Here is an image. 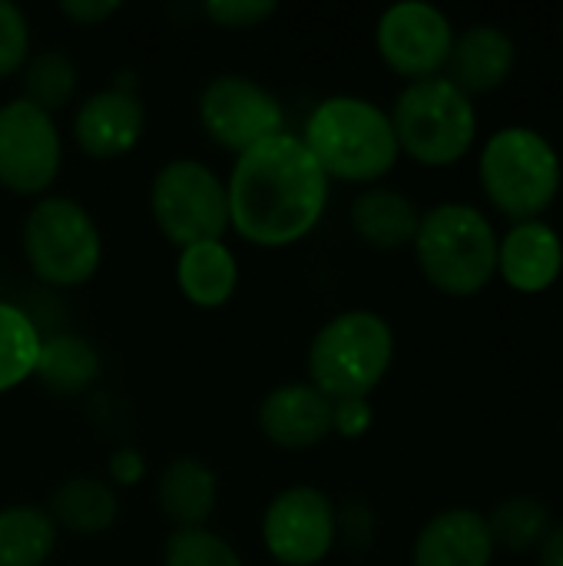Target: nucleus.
<instances>
[{
    "label": "nucleus",
    "mask_w": 563,
    "mask_h": 566,
    "mask_svg": "<svg viewBox=\"0 0 563 566\" xmlns=\"http://www.w3.org/2000/svg\"><path fill=\"white\" fill-rule=\"evenodd\" d=\"M119 10H123L119 0H63L60 3V13L66 20H73L76 27H100L103 20H110Z\"/></svg>",
    "instance_id": "31"
},
{
    "label": "nucleus",
    "mask_w": 563,
    "mask_h": 566,
    "mask_svg": "<svg viewBox=\"0 0 563 566\" xmlns=\"http://www.w3.org/2000/svg\"><path fill=\"white\" fill-rule=\"evenodd\" d=\"M27 60H30L27 13L17 3L0 0V80L20 73L27 66Z\"/></svg>",
    "instance_id": "28"
},
{
    "label": "nucleus",
    "mask_w": 563,
    "mask_h": 566,
    "mask_svg": "<svg viewBox=\"0 0 563 566\" xmlns=\"http://www.w3.org/2000/svg\"><path fill=\"white\" fill-rule=\"evenodd\" d=\"M514 63H518L514 40L494 23H475L461 36H455L448 56V70H451L448 80L468 96L494 93L511 80Z\"/></svg>",
    "instance_id": "17"
},
{
    "label": "nucleus",
    "mask_w": 563,
    "mask_h": 566,
    "mask_svg": "<svg viewBox=\"0 0 563 566\" xmlns=\"http://www.w3.org/2000/svg\"><path fill=\"white\" fill-rule=\"evenodd\" d=\"M484 521L494 547H504L511 554L541 547L544 534L551 531V511L538 497H504Z\"/></svg>",
    "instance_id": "26"
},
{
    "label": "nucleus",
    "mask_w": 563,
    "mask_h": 566,
    "mask_svg": "<svg viewBox=\"0 0 563 566\" xmlns=\"http://www.w3.org/2000/svg\"><path fill=\"white\" fill-rule=\"evenodd\" d=\"M322 172L342 182H378L385 179L402 149L388 113L362 96H329L322 99L299 136Z\"/></svg>",
    "instance_id": "2"
},
{
    "label": "nucleus",
    "mask_w": 563,
    "mask_h": 566,
    "mask_svg": "<svg viewBox=\"0 0 563 566\" xmlns=\"http://www.w3.org/2000/svg\"><path fill=\"white\" fill-rule=\"evenodd\" d=\"M329 176L295 133L236 156L226 179L229 229L259 249H289L312 235L329 206Z\"/></svg>",
    "instance_id": "1"
},
{
    "label": "nucleus",
    "mask_w": 563,
    "mask_h": 566,
    "mask_svg": "<svg viewBox=\"0 0 563 566\" xmlns=\"http://www.w3.org/2000/svg\"><path fill=\"white\" fill-rule=\"evenodd\" d=\"M199 123L216 146L236 156L285 133V113L275 93L242 73H219L202 86Z\"/></svg>",
    "instance_id": "9"
},
{
    "label": "nucleus",
    "mask_w": 563,
    "mask_h": 566,
    "mask_svg": "<svg viewBox=\"0 0 563 566\" xmlns=\"http://www.w3.org/2000/svg\"><path fill=\"white\" fill-rule=\"evenodd\" d=\"M56 547V524L43 507L13 504L0 511V566H43Z\"/></svg>",
    "instance_id": "22"
},
{
    "label": "nucleus",
    "mask_w": 563,
    "mask_h": 566,
    "mask_svg": "<svg viewBox=\"0 0 563 566\" xmlns=\"http://www.w3.org/2000/svg\"><path fill=\"white\" fill-rule=\"evenodd\" d=\"M100 375V355L90 342L76 335H56L43 338L40 358H37V378L56 391V395H80L90 388Z\"/></svg>",
    "instance_id": "23"
},
{
    "label": "nucleus",
    "mask_w": 563,
    "mask_h": 566,
    "mask_svg": "<svg viewBox=\"0 0 563 566\" xmlns=\"http://www.w3.org/2000/svg\"><path fill=\"white\" fill-rule=\"evenodd\" d=\"M46 514L53 517L56 527H63L76 537H100L116 524L119 501H116V491L110 481L83 474V478L63 481L53 491Z\"/></svg>",
    "instance_id": "21"
},
{
    "label": "nucleus",
    "mask_w": 563,
    "mask_h": 566,
    "mask_svg": "<svg viewBox=\"0 0 563 566\" xmlns=\"http://www.w3.org/2000/svg\"><path fill=\"white\" fill-rule=\"evenodd\" d=\"M395 361V332L388 318L368 308L338 312L309 345V385L329 401L368 398Z\"/></svg>",
    "instance_id": "4"
},
{
    "label": "nucleus",
    "mask_w": 563,
    "mask_h": 566,
    "mask_svg": "<svg viewBox=\"0 0 563 566\" xmlns=\"http://www.w3.org/2000/svg\"><path fill=\"white\" fill-rule=\"evenodd\" d=\"M421 275L451 298H471L498 275V235L488 216L468 202H441L421 212L415 235Z\"/></svg>",
    "instance_id": "3"
},
{
    "label": "nucleus",
    "mask_w": 563,
    "mask_h": 566,
    "mask_svg": "<svg viewBox=\"0 0 563 566\" xmlns=\"http://www.w3.org/2000/svg\"><path fill=\"white\" fill-rule=\"evenodd\" d=\"M176 285H179L183 298L192 302L196 308H222L239 289L236 252L222 239L179 249Z\"/></svg>",
    "instance_id": "20"
},
{
    "label": "nucleus",
    "mask_w": 563,
    "mask_h": 566,
    "mask_svg": "<svg viewBox=\"0 0 563 566\" xmlns=\"http://www.w3.org/2000/svg\"><path fill=\"white\" fill-rule=\"evenodd\" d=\"M561 36H563V20H561Z\"/></svg>",
    "instance_id": "34"
},
{
    "label": "nucleus",
    "mask_w": 563,
    "mask_h": 566,
    "mask_svg": "<svg viewBox=\"0 0 563 566\" xmlns=\"http://www.w3.org/2000/svg\"><path fill=\"white\" fill-rule=\"evenodd\" d=\"M219 501V478L199 458H176L156 478V504L159 511L183 527H206Z\"/></svg>",
    "instance_id": "19"
},
{
    "label": "nucleus",
    "mask_w": 563,
    "mask_h": 566,
    "mask_svg": "<svg viewBox=\"0 0 563 566\" xmlns=\"http://www.w3.org/2000/svg\"><path fill=\"white\" fill-rule=\"evenodd\" d=\"M149 212L176 249L212 242L229 232L226 179L199 159H169L149 186Z\"/></svg>",
    "instance_id": "8"
},
{
    "label": "nucleus",
    "mask_w": 563,
    "mask_h": 566,
    "mask_svg": "<svg viewBox=\"0 0 563 566\" xmlns=\"http://www.w3.org/2000/svg\"><path fill=\"white\" fill-rule=\"evenodd\" d=\"M20 76H23V99L50 116L60 113L63 106H70V99L76 93V80H80L76 63L63 50L33 53L27 60V66L20 70Z\"/></svg>",
    "instance_id": "25"
},
{
    "label": "nucleus",
    "mask_w": 563,
    "mask_h": 566,
    "mask_svg": "<svg viewBox=\"0 0 563 566\" xmlns=\"http://www.w3.org/2000/svg\"><path fill=\"white\" fill-rule=\"evenodd\" d=\"M375 421V411H372V401L368 398H345V401H332V434H342V438H362L368 434Z\"/></svg>",
    "instance_id": "30"
},
{
    "label": "nucleus",
    "mask_w": 563,
    "mask_h": 566,
    "mask_svg": "<svg viewBox=\"0 0 563 566\" xmlns=\"http://www.w3.org/2000/svg\"><path fill=\"white\" fill-rule=\"evenodd\" d=\"M375 46L388 70L415 83L441 76L455 46V27L438 7L402 0L382 13L375 27Z\"/></svg>",
    "instance_id": "12"
},
{
    "label": "nucleus",
    "mask_w": 563,
    "mask_h": 566,
    "mask_svg": "<svg viewBox=\"0 0 563 566\" xmlns=\"http://www.w3.org/2000/svg\"><path fill=\"white\" fill-rule=\"evenodd\" d=\"M259 431L282 451H309L332 434V401L309 381L272 388L259 405Z\"/></svg>",
    "instance_id": "14"
},
{
    "label": "nucleus",
    "mask_w": 563,
    "mask_h": 566,
    "mask_svg": "<svg viewBox=\"0 0 563 566\" xmlns=\"http://www.w3.org/2000/svg\"><path fill=\"white\" fill-rule=\"evenodd\" d=\"M163 566H242L236 547L209 527H183L166 537Z\"/></svg>",
    "instance_id": "27"
},
{
    "label": "nucleus",
    "mask_w": 563,
    "mask_h": 566,
    "mask_svg": "<svg viewBox=\"0 0 563 566\" xmlns=\"http://www.w3.org/2000/svg\"><path fill=\"white\" fill-rule=\"evenodd\" d=\"M494 541L484 514L451 507L435 514L415 537L411 566H491Z\"/></svg>",
    "instance_id": "15"
},
{
    "label": "nucleus",
    "mask_w": 563,
    "mask_h": 566,
    "mask_svg": "<svg viewBox=\"0 0 563 566\" xmlns=\"http://www.w3.org/2000/svg\"><path fill=\"white\" fill-rule=\"evenodd\" d=\"M338 537V514L325 491L299 484L272 497L262 514V544L282 566L322 564Z\"/></svg>",
    "instance_id": "11"
},
{
    "label": "nucleus",
    "mask_w": 563,
    "mask_h": 566,
    "mask_svg": "<svg viewBox=\"0 0 563 566\" xmlns=\"http://www.w3.org/2000/svg\"><path fill=\"white\" fill-rule=\"evenodd\" d=\"M561 235L541 219L518 222L504 239H498V272L514 292H548L561 279Z\"/></svg>",
    "instance_id": "16"
},
{
    "label": "nucleus",
    "mask_w": 563,
    "mask_h": 566,
    "mask_svg": "<svg viewBox=\"0 0 563 566\" xmlns=\"http://www.w3.org/2000/svg\"><path fill=\"white\" fill-rule=\"evenodd\" d=\"M538 566H563V524L544 534L538 547Z\"/></svg>",
    "instance_id": "33"
},
{
    "label": "nucleus",
    "mask_w": 563,
    "mask_h": 566,
    "mask_svg": "<svg viewBox=\"0 0 563 566\" xmlns=\"http://www.w3.org/2000/svg\"><path fill=\"white\" fill-rule=\"evenodd\" d=\"M143 478H146V458L136 448H119L110 458V484L129 488V484H139Z\"/></svg>",
    "instance_id": "32"
},
{
    "label": "nucleus",
    "mask_w": 563,
    "mask_h": 566,
    "mask_svg": "<svg viewBox=\"0 0 563 566\" xmlns=\"http://www.w3.org/2000/svg\"><path fill=\"white\" fill-rule=\"evenodd\" d=\"M43 335L30 315L10 302H0V395L20 388L37 375Z\"/></svg>",
    "instance_id": "24"
},
{
    "label": "nucleus",
    "mask_w": 563,
    "mask_h": 566,
    "mask_svg": "<svg viewBox=\"0 0 563 566\" xmlns=\"http://www.w3.org/2000/svg\"><path fill=\"white\" fill-rule=\"evenodd\" d=\"M488 202L514 222H531L551 209L561 192L557 149L531 126L498 129L478 163Z\"/></svg>",
    "instance_id": "6"
},
{
    "label": "nucleus",
    "mask_w": 563,
    "mask_h": 566,
    "mask_svg": "<svg viewBox=\"0 0 563 566\" xmlns=\"http://www.w3.org/2000/svg\"><path fill=\"white\" fill-rule=\"evenodd\" d=\"M63 166L56 119L23 96L0 106V186L13 196H46Z\"/></svg>",
    "instance_id": "10"
},
{
    "label": "nucleus",
    "mask_w": 563,
    "mask_h": 566,
    "mask_svg": "<svg viewBox=\"0 0 563 566\" xmlns=\"http://www.w3.org/2000/svg\"><path fill=\"white\" fill-rule=\"evenodd\" d=\"M348 222H352V232L368 249L395 252L415 242L421 212L405 192L388 189V186H368L352 199Z\"/></svg>",
    "instance_id": "18"
},
{
    "label": "nucleus",
    "mask_w": 563,
    "mask_h": 566,
    "mask_svg": "<svg viewBox=\"0 0 563 566\" xmlns=\"http://www.w3.org/2000/svg\"><path fill=\"white\" fill-rule=\"evenodd\" d=\"M143 133H146V106L126 86L96 90L73 113V143L96 163H110L133 153Z\"/></svg>",
    "instance_id": "13"
},
{
    "label": "nucleus",
    "mask_w": 563,
    "mask_h": 566,
    "mask_svg": "<svg viewBox=\"0 0 563 566\" xmlns=\"http://www.w3.org/2000/svg\"><path fill=\"white\" fill-rule=\"evenodd\" d=\"M206 17L222 30H252L275 13L272 0H206Z\"/></svg>",
    "instance_id": "29"
},
{
    "label": "nucleus",
    "mask_w": 563,
    "mask_h": 566,
    "mask_svg": "<svg viewBox=\"0 0 563 566\" xmlns=\"http://www.w3.org/2000/svg\"><path fill=\"white\" fill-rule=\"evenodd\" d=\"M388 119L398 149L428 169L461 163L478 139V113L471 96L461 93L448 76L408 83L398 93Z\"/></svg>",
    "instance_id": "5"
},
{
    "label": "nucleus",
    "mask_w": 563,
    "mask_h": 566,
    "mask_svg": "<svg viewBox=\"0 0 563 566\" xmlns=\"http://www.w3.org/2000/svg\"><path fill=\"white\" fill-rule=\"evenodd\" d=\"M23 259L53 289L86 285L103 262V239L86 206L70 196H43L23 219Z\"/></svg>",
    "instance_id": "7"
}]
</instances>
